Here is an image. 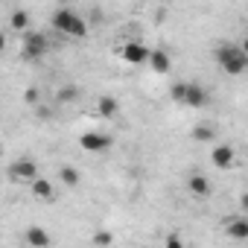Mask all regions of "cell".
Instances as JSON below:
<instances>
[{
    "label": "cell",
    "instance_id": "5",
    "mask_svg": "<svg viewBox=\"0 0 248 248\" xmlns=\"http://www.w3.org/2000/svg\"><path fill=\"white\" fill-rule=\"evenodd\" d=\"M35 175H38V167H35V161H30V158L15 161V164L9 167V178H12V181H32Z\"/></svg>",
    "mask_w": 248,
    "mask_h": 248
},
{
    "label": "cell",
    "instance_id": "17",
    "mask_svg": "<svg viewBox=\"0 0 248 248\" xmlns=\"http://www.w3.org/2000/svg\"><path fill=\"white\" fill-rule=\"evenodd\" d=\"M184 91H187V82H175V85L170 88V96H172L175 102H184Z\"/></svg>",
    "mask_w": 248,
    "mask_h": 248
},
{
    "label": "cell",
    "instance_id": "6",
    "mask_svg": "<svg viewBox=\"0 0 248 248\" xmlns=\"http://www.w3.org/2000/svg\"><path fill=\"white\" fill-rule=\"evenodd\" d=\"M123 59H126L129 64H146V59H149V50H146L140 41H129L126 47H123Z\"/></svg>",
    "mask_w": 248,
    "mask_h": 248
},
{
    "label": "cell",
    "instance_id": "19",
    "mask_svg": "<svg viewBox=\"0 0 248 248\" xmlns=\"http://www.w3.org/2000/svg\"><path fill=\"white\" fill-rule=\"evenodd\" d=\"M96 242H99V245H105V242H111V233H96Z\"/></svg>",
    "mask_w": 248,
    "mask_h": 248
},
{
    "label": "cell",
    "instance_id": "2",
    "mask_svg": "<svg viewBox=\"0 0 248 248\" xmlns=\"http://www.w3.org/2000/svg\"><path fill=\"white\" fill-rule=\"evenodd\" d=\"M53 27H56L62 35H70V38H85V35H88L85 21H82L76 12H70V9H59V12L53 15Z\"/></svg>",
    "mask_w": 248,
    "mask_h": 248
},
{
    "label": "cell",
    "instance_id": "3",
    "mask_svg": "<svg viewBox=\"0 0 248 248\" xmlns=\"http://www.w3.org/2000/svg\"><path fill=\"white\" fill-rule=\"evenodd\" d=\"M47 53V38L38 32H24V59H41Z\"/></svg>",
    "mask_w": 248,
    "mask_h": 248
},
{
    "label": "cell",
    "instance_id": "12",
    "mask_svg": "<svg viewBox=\"0 0 248 248\" xmlns=\"http://www.w3.org/2000/svg\"><path fill=\"white\" fill-rule=\"evenodd\" d=\"M228 233H231L233 239H248V222H245V219H233V222L228 225Z\"/></svg>",
    "mask_w": 248,
    "mask_h": 248
},
{
    "label": "cell",
    "instance_id": "15",
    "mask_svg": "<svg viewBox=\"0 0 248 248\" xmlns=\"http://www.w3.org/2000/svg\"><path fill=\"white\" fill-rule=\"evenodd\" d=\"M9 24H12V30H15V32H24V30L30 27V15H27V12H15Z\"/></svg>",
    "mask_w": 248,
    "mask_h": 248
},
{
    "label": "cell",
    "instance_id": "20",
    "mask_svg": "<svg viewBox=\"0 0 248 248\" xmlns=\"http://www.w3.org/2000/svg\"><path fill=\"white\" fill-rule=\"evenodd\" d=\"M3 50H6V35L0 32V56H3Z\"/></svg>",
    "mask_w": 248,
    "mask_h": 248
},
{
    "label": "cell",
    "instance_id": "7",
    "mask_svg": "<svg viewBox=\"0 0 248 248\" xmlns=\"http://www.w3.org/2000/svg\"><path fill=\"white\" fill-rule=\"evenodd\" d=\"M204 102H207V93L202 91V85L187 82V91H184V105H190V108H202Z\"/></svg>",
    "mask_w": 248,
    "mask_h": 248
},
{
    "label": "cell",
    "instance_id": "10",
    "mask_svg": "<svg viewBox=\"0 0 248 248\" xmlns=\"http://www.w3.org/2000/svg\"><path fill=\"white\" fill-rule=\"evenodd\" d=\"M30 187H32V193H35L38 199H44V202H50V199H53V184H50L47 178L35 175V178L30 181Z\"/></svg>",
    "mask_w": 248,
    "mask_h": 248
},
{
    "label": "cell",
    "instance_id": "8",
    "mask_svg": "<svg viewBox=\"0 0 248 248\" xmlns=\"http://www.w3.org/2000/svg\"><path fill=\"white\" fill-rule=\"evenodd\" d=\"M146 64L155 70V73H170V56L164 53V50H149V59H146Z\"/></svg>",
    "mask_w": 248,
    "mask_h": 248
},
{
    "label": "cell",
    "instance_id": "18",
    "mask_svg": "<svg viewBox=\"0 0 248 248\" xmlns=\"http://www.w3.org/2000/svg\"><path fill=\"white\" fill-rule=\"evenodd\" d=\"M193 138H196V140H210V138H213V132H210L207 126H199V129L193 132Z\"/></svg>",
    "mask_w": 248,
    "mask_h": 248
},
{
    "label": "cell",
    "instance_id": "4",
    "mask_svg": "<svg viewBox=\"0 0 248 248\" xmlns=\"http://www.w3.org/2000/svg\"><path fill=\"white\" fill-rule=\"evenodd\" d=\"M79 143H82V149H85V152H91V155L111 149V138H108V135H99V132H85Z\"/></svg>",
    "mask_w": 248,
    "mask_h": 248
},
{
    "label": "cell",
    "instance_id": "16",
    "mask_svg": "<svg viewBox=\"0 0 248 248\" xmlns=\"http://www.w3.org/2000/svg\"><path fill=\"white\" fill-rule=\"evenodd\" d=\"M59 178L67 184V187H76L79 184V172L73 170V167H62V172H59Z\"/></svg>",
    "mask_w": 248,
    "mask_h": 248
},
{
    "label": "cell",
    "instance_id": "13",
    "mask_svg": "<svg viewBox=\"0 0 248 248\" xmlns=\"http://www.w3.org/2000/svg\"><path fill=\"white\" fill-rule=\"evenodd\" d=\"M27 242H30V245H50V236H47L41 228H30V231H27Z\"/></svg>",
    "mask_w": 248,
    "mask_h": 248
},
{
    "label": "cell",
    "instance_id": "11",
    "mask_svg": "<svg viewBox=\"0 0 248 248\" xmlns=\"http://www.w3.org/2000/svg\"><path fill=\"white\" fill-rule=\"evenodd\" d=\"M96 105H99L96 111H99L102 117H114V114H117V108H120L114 96H99V102H96Z\"/></svg>",
    "mask_w": 248,
    "mask_h": 248
},
{
    "label": "cell",
    "instance_id": "1",
    "mask_svg": "<svg viewBox=\"0 0 248 248\" xmlns=\"http://www.w3.org/2000/svg\"><path fill=\"white\" fill-rule=\"evenodd\" d=\"M216 62H219V67H222L225 73H231V76H239V73H245V67H248V56H245V50H242L239 44H222V47L216 50Z\"/></svg>",
    "mask_w": 248,
    "mask_h": 248
},
{
    "label": "cell",
    "instance_id": "14",
    "mask_svg": "<svg viewBox=\"0 0 248 248\" xmlns=\"http://www.w3.org/2000/svg\"><path fill=\"white\" fill-rule=\"evenodd\" d=\"M190 190H193L196 196H207V193H210V184H207V178L193 175V178H190Z\"/></svg>",
    "mask_w": 248,
    "mask_h": 248
},
{
    "label": "cell",
    "instance_id": "9",
    "mask_svg": "<svg viewBox=\"0 0 248 248\" xmlns=\"http://www.w3.org/2000/svg\"><path fill=\"white\" fill-rule=\"evenodd\" d=\"M210 158H213V164H216L219 170H228V167L233 164V149H231V146H216Z\"/></svg>",
    "mask_w": 248,
    "mask_h": 248
}]
</instances>
